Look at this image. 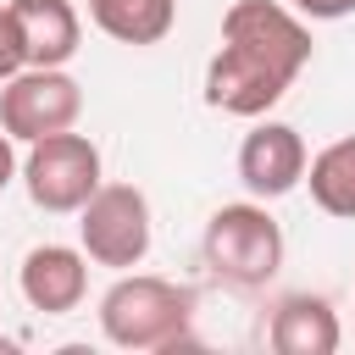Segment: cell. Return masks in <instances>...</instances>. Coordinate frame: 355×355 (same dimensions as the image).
Wrapping results in <instances>:
<instances>
[{
	"label": "cell",
	"instance_id": "1",
	"mask_svg": "<svg viewBox=\"0 0 355 355\" xmlns=\"http://www.w3.org/2000/svg\"><path fill=\"white\" fill-rule=\"evenodd\" d=\"M311 61V28L288 0H233L222 44L205 61V105L227 116H266Z\"/></svg>",
	"mask_w": 355,
	"mask_h": 355
},
{
	"label": "cell",
	"instance_id": "2",
	"mask_svg": "<svg viewBox=\"0 0 355 355\" xmlns=\"http://www.w3.org/2000/svg\"><path fill=\"white\" fill-rule=\"evenodd\" d=\"M100 333L116 349H172L189 338L194 322V294L172 277L155 272H122L100 294Z\"/></svg>",
	"mask_w": 355,
	"mask_h": 355
},
{
	"label": "cell",
	"instance_id": "3",
	"mask_svg": "<svg viewBox=\"0 0 355 355\" xmlns=\"http://www.w3.org/2000/svg\"><path fill=\"white\" fill-rule=\"evenodd\" d=\"M200 255L211 266L216 283L227 288H266L283 266V227L266 211V200H233L222 211H211Z\"/></svg>",
	"mask_w": 355,
	"mask_h": 355
},
{
	"label": "cell",
	"instance_id": "4",
	"mask_svg": "<svg viewBox=\"0 0 355 355\" xmlns=\"http://www.w3.org/2000/svg\"><path fill=\"white\" fill-rule=\"evenodd\" d=\"M150 200L144 189L133 183H100L89 194V205L78 211V244L94 266H111V272H128L150 255Z\"/></svg>",
	"mask_w": 355,
	"mask_h": 355
},
{
	"label": "cell",
	"instance_id": "5",
	"mask_svg": "<svg viewBox=\"0 0 355 355\" xmlns=\"http://www.w3.org/2000/svg\"><path fill=\"white\" fill-rule=\"evenodd\" d=\"M22 183H28V200L50 216H67V211H83L89 194L105 183L100 178V144L89 133H50V139H33L28 144V161H22Z\"/></svg>",
	"mask_w": 355,
	"mask_h": 355
},
{
	"label": "cell",
	"instance_id": "6",
	"mask_svg": "<svg viewBox=\"0 0 355 355\" xmlns=\"http://www.w3.org/2000/svg\"><path fill=\"white\" fill-rule=\"evenodd\" d=\"M78 116H83V83L67 67H22L17 78L0 83V128L17 144L67 133L78 128Z\"/></svg>",
	"mask_w": 355,
	"mask_h": 355
},
{
	"label": "cell",
	"instance_id": "7",
	"mask_svg": "<svg viewBox=\"0 0 355 355\" xmlns=\"http://www.w3.org/2000/svg\"><path fill=\"white\" fill-rule=\"evenodd\" d=\"M305 139L288 128V122H255L239 144V183L255 194V200H283L288 189L305 183Z\"/></svg>",
	"mask_w": 355,
	"mask_h": 355
},
{
	"label": "cell",
	"instance_id": "8",
	"mask_svg": "<svg viewBox=\"0 0 355 355\" xmlns=\"http://www.w3.org/2000/svg\"><path fill=\"white\" fill-rule=\"evenodd\" d=\"M17 288L44 316L78 311L83 294H89V255H83V244L78 250L72 244H33L22 255V266H17Z\"/></svg>",
	"mask_w": 355,
	"mask_h": 355
},
{
	"label": "cell",
	"instance_id": "9",
	"mask_svg": "<svg viewBox=\"0 0 355 355\" xmlns=\"http://www.w3.org/2000/svg\"><path fill=\"white\" fill-rule=\"evenodd\" d=\"M266 344L277 355H338L344 327L322 294H283L266 316Z\"/></svg>",
	"mask_w": 355,
	"mask_h": 355
},
{
	"label": "cell",
	"instance_id": "10",
	"mask_svg": "<svg viewBox=\"0 0 355 355\" xmlns=\"http://www.w3.org/2000/svg\"><path fill=\"white\" fill-rule=\"evenodd\" d=\"M28 50V67H67L83 44V17L72 0H6Z\"/></svg>",
	"mask_w": 355,
	"mask_h": 355
},
{
	"label": "cell",
	"instance_id": "11",
	"mask_svg": "<svg viewBox=\"0 0 355 355\" xmlns=\"http://www.w3.org/2000/svg\"><path fill=\"white\" fill-rule=\"evenodd\" d=\"M89 22L116 44H161L178 28V0H89Z\"/></svg>",
	"mask_w": 355,
	"mask_h": 355
},
{
	"label": "cell",
	"instance_id": "12",
	"mask_svg": "<svg viewBox=\"0 0 355 355\" xmlns=\"http://www.w3.org/2000/svg\"><path fill=\"white\" fill-rule=\"evenodd\" d=\"M305 183H311V200L327 216L355 222V133H344L327 150H316L311 166H305Z\"/></svg>",
	"mask_w": 355,
	"mask_h": 355
},
{
	"label": "cell",
	"instance_id": "13",
	"mask_svg": "<svg viewBox=\"0 0 355 355\" xmlns=\"http://www.w3.org/2000/svg\"><path fill=\"white\" fill-rule=\"evenodd\" d=\"M22 67H28V50H22L17 17H11V6H0V83H6V78H17Z\"/></svg>",
	"mask_w": 355,
	"mask_h": 355
},
{
	"label": "cell",
	"instance_id": "14",
	"mask_svg": "<svg viewBox=\"0 0 355 355\" xmlns=\"http://www.w3.org/2000/svg\"><path fill=\"white\" fill-rule=\"evenodd\" d=\"M305 22H338V17H355V0H288Z\"/></svg>",
	"mask_w": 355,
	"mask_h": 355
},
{
	"label": "cell",
	"instance_id": "15",
	"mask_svg": "<svg viewBox=\"0 0 355 355\" xmlns=\"http://www.w3.org/2000/svg\"><path fill=\"white\" fill-rule=\"evenodd\" d=\"M11 178H17V139L0 128V189H6Z\"/></svg>",
	"mask_w": 355,
	"mask_h": 355
}]
</instances>
